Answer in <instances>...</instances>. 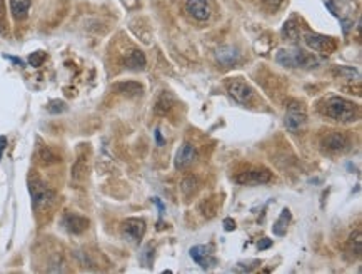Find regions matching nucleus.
I'll return each mask as SVG.
<instances>
[{
	"label": "nucleus",
	"mask_w": 362,
	"mask_h": 274,
	"mask_svg": "<svg viewBox=\"0 0 362 274\" xmlns=\"http://www.w3.org/2000/svg\"><path fill=\"white\" fill-rule=\"evenodd\" d=\"M30 0H10V10L15 20H24L29 14Z\"/></svg>",
	"instance_id": "15"
},
{
	"label": "nucleus",
	"mask_w": 362,
	"mask_h": 274,
	"mask_svg": "<svg viewBox=\"0 0 362 274\" xmlns=\"http://www.w3.org/2000/svg\"><path fill=\"white\" fill-rule=\"evenodd\" d=\"M152 202H154V204H156V206H157V208H159V214H160V221H162V216H164V211H165V206H164V202H162V201H160V199H157V197H154V199H152ZM160 221H159V223H160Z\"/></svg>",
	"instance_id": "25"
},
{
	"label": "nucleus",
	"mask_w": 362,
	"mask_h": 274,
	"mask_svg": "<svg viewBox=\"0 0 362 274\" xmlns=\"http://www.w3.org/2000/svg\"><path fill=\"white\" fill-rule=\"evenodd\" d=\"M275 61H277L281 65L284 67H302V69H309V67H315L319 65V59L314 57V55L304 54L300 50H296V48H282V50L277 52L275 55Z\"/></svg>",
	"instance_id": "2"
},
{
	"label": "nucleus",
	"mask_w": 362,
	"mask_h": 274,
	"mask_svg": "<svg viewBox=\"0 0 362 274\" xmlns=\"http://www.w3.org/2000/svg\"><path fill=\"white\" fill-rule=\"evenodd\" d=\"M290 219H292L290 209L289 208H284V209H282V212H281V216H279V219L275 221L274 226H272V232H274V234L279 236V238H281V236H284L285 232H287Z\"/></svg>",
	"instance_id": "14"
},
{
	"label": "nucleus",
	"mask_w": 362,
	"mask_h": 274,
	"mask_svg": "<svg viewBox=\"0 0 362 274\" xmlns=\"http://www.w3.org/2000/svg\"><path fill=\"white\" fill-rule=\"evenodd\" d=\"M186 10L189 16L199 22H204L210 17V7L205 0H187Z\"/></svg>",
	"instance_id": "11"
},
{
	"label": "nucleus",
	"mask_w": 362,
	"mask_h": 274,
	"mask_svg": "<svg viewBox=\"0 0 362 274\" xmlns=\"http://www.w3.org/2000/svg\"><path fill=\"white\" fill-rule=\"evenodd\" d=\"M304 42L307 44L309 48L317 50V52H324V54H332V52L335 50V47H337V44H335L334 39L326 37V35H320V33H312V32L305 33Z\"/></svg>",
	"instance_id": "7"
},
{
	"label": "nucleus",
	"mask_w": 362,
	"mask_h": 274,
	"mask_svg": "<svg viewBox=\"0 0 362 274\" xmlns=\"http://www.w3.org/2000/svg\"><path fill=\"white\" fill-rule=\"evenodd\" d=\"M154 136H156V141H157V145H164V139L160 136V130L156 129L154 130Z\"/></svg>",
	"instance_id": "28"
},
{
	"label": "nucleus",
	"mask_w": 362,
	"mask_h": 274,
	"mask_svg": "<svg viewBox=\"0 0 362 274\" xmlns=\"http://www.w3.org/2000/svg\"><path fill=\"white\" fill-rule=\"evenodd\" d=\"M264 2H266L267 5H270V7H279L282 2H284V0H264Z\"/></svg>",
	"instance_id": "29"
},
{
	"label": "nucleus",
	"mask_w": 362,
	"mask_h": 274,
	"mask_svg": "<svg viewBox=\"0 0 362 274\" xmlns=\"http://www.w3.org/2000/svg\"><path fill=\"white\" fill-rule=\"evenodd\" d=\"M5 31V25H3V18L0 17V32H3Z\"/></svg>",
	"instance_id": "32"
},
{
	"label": "nucleus",
	"mask_w": 362,
	"mask_h": 274,
	"mask_svg": "<svg viewBox=\"0 0 362 274\" xmlns=\"http://www.w3.org/2000/svg\"><path fill=\"white\" fill-rule=\"evenodd\" d=\"M272 181V174L266 169H254V171H246L236 176V182L240 186H262Z\"/></svg>",
	"instance_id": "6"
},
{
	"label": "nucleus",
	"mask_w": 362,
	"mask_h": 274,
	"mask_svg": "<svg viewBox=\"0 0 362 274\" xmlns=\"http://www.w3.org/2000/svg\"><path fill=\"white\" fill-rule=\"evenodd\" d=\"M320 144H322L324 151L337 154V152H344L346 149L349 147V139L346 137L344 134L332 132V134H327V136L320 141Z\"/></svg>",
	"instance_id": "10"
},
{
	"label": "nucleus",
	"mask_w": 362,
	"mask_h": 274,
	"mask_svg": "<svg viewBox=\"0 0 362 274\" xmlns=\"http://www.w3.org/2000/svg\"><path fill=\"white\" fill-rule=\"evenodd\" d=\"M227 92L237 104H242V106H247L254 99V89L244 79H232V81H229Z\"/></svg>",
	"instance_id": "3"
},
{
	"label": "nucleus",
	"mask_w": 362,
	"mask_h": 274,
	"mask_svg": "<svg viewBox=\"0 0 362 274\" xmlns=\"http://www.w3.org/2000/svg\"><path fill=\"white\" fill-rule=\"evenodd\" d=\"M182 189L186 194H190L195 189V179L194 177H186L182 181Z\"/></svg>",
	"instance_id": "24"
},
{
	"label": "nucleus",
	"mask_w": 362,
	"mask_h": 274,
	"mask_svg": "<svg viewBox=\"0 0 362 274\" xmlns=\"http://www.w3.org/2000/svg\"><path fill=\"white\" fill-rule=\"evenodd\" d=\"M282 35L285 37V39H292L296 40L297 37H299V27H297V24L294 20H287L284 24V27H282Z\"/></svg>",
	"instance_id": "19"
},
{
	"label": "nucleus",
	"mask_w": 362,
	"mask_h": 274,
	"mask_svg": "<svg viewBox=\"0 0 362 274\" xmlns=\"http://www.w3.org/2000/svg\"><path fill=\"white\" fill-rule=\"evenodd\" d=\"M48 111H50L52 114H59V112L65 111V104H63L62 100H54V102L48 104Z\"/></svg>",
	"instance_id": "23"
},
{
	"label": "nucleus",
	"mask_w": 362,
	"mask_h": 274,
	"mask_svg": "<svg viewBox=\"0 0 362 274\" xmlns=\"http://www.w3.org/2000/svg\"><path fill=\"white\" fill-rule=\"evenodd\" d=\"M141 262L142 264L145 266V268H150V264H152V261H154V246L152 244H145L144 246V249L141 251Z\"/></svg>",
	"instance_id": "20"
},
{
	"label": "nucleus",
	"mask_w": 362,
	"mask_h": 274,
	"mask_svg": "<svg viewBox=\"0 0 362 274\" xmlns=\"http://www.w3.org/2000/svg\"><path fill=\"white\" fill-rule=\"evenodd\" d=\"M224 229L225 231H234V229H236V223L227 217V219H224Z\"/></svg>",
	"instance_id": "27"
},
{
	"label": "nucleus",
	"mask_w": 362,
	"mask_h": 274,
	"mask_svg": "<svg viewBox=\"0 0 362 274\" xmlns=\"http://www.w3.org/2000/svg\"><path fill=\"white\" fill-rule=\"evenodd\" d=\"M305 122H307V114H305L304 106L299 102H292L285 114V127L290 132H299L305 127Z\"/></svg>",
	"instance_id": "5"
},
{
	"label": "nucleus",
	"mask_w": 362,
	"mask_h": 274,
	"mask_svg": "<svg viewBox=\"0 0 362 274\" xmlns=\"http://www.w3.org/2000/svg\"><path fill=\"white\" fill-rule=\"evenodd\" d=\"M217 57L220 62H232L237 57V52L234 48H222V50L217 52Z\"/></svg>",
	"instance_id": "21"
},
{
	"label": "nucleus",
	"mask_w": 362,
	"mask_h": 274,
	"mask_svg": "<svg viewBox=\"0 0 362 274\" xmlns=\"http://www.w3.org/2000/svg\"><path fill=\"white\" fill-rule=\"evenodd\" d=\"M361 231L357 229L356 232H352L349 238V242H347V251L349 253H356V256H361V251H362V238H361Z\"/></svg>",
	"instance_id": "17"
},
{
	"label": "nucleus",
	"mask_w": 362,
	"mask_h": 274,
	"mask_svg": "<svg viewBox=\"0 0 362 274\" xmlns=\"http://www.w3.org/2000/svg\"><path fill=\"white\" fill-rule=\"evenodd\" d=\"M145 221L141 217H130L122 223L120 227V234L126 241L129 242H141V239L145 234Z\"/></svg>",
	"instance_id": "4"
},
{
	"label": "nucleus",
	"mask_w": 362,
	"mask_h": 274,
	"mask_svg": "<svg viewBox=\"0 0 362 274\" xmlns=\"http://www.w3.org/2000/svg\"><path fill=\"white\" fill-rule=\"evenodd\" d=\"M115 89L122 94H141L142 92V85L137 84V82H122V84H117Z\"/></svg>",
	"instance_id": "18"
},
{
	"label": "nucleus",
	"mask_w": 362,
	"mask_h": 274,
	"mask_svg": "<svg viewBox=\"0 0 362 274\" xmlns=\"http://www.w3.org/2000/svg\"><path fill=\"white\" fill-rule=\"evenodd\" d=\"M195 157H197V151H195V147L192 144H189V142H186V144L179 149V152H177L175 167L180 169V167L190 166V164L195 161Z\"/></svg>",
	"instance_id": "13"
},
{
	"label": "nucleus",
	"mask_w": 362,
	"mask_h": 274,
	"mask_svg": "<svg viewBox=\"0 0 362 274\" xmlns=\"http://www.w3.org/2000/svg\"><path fill=\"white\" fill-rule=\"evenodd\" d=\"M30 194H32V204L35 209H40L44 206L50 204L54 201V193L48 187H45L42 182H32L29 184Z\"/></svg>",
	"instance_id": "8"
},
{
	"label": "nucleus",
	"mask_w": 362,
	"mask_h": 274,
	"mask_svg": "<svg viewBox=\"0 0 362 274\" xmlns=\"http://www.w3.org/2000/svg\"><path fill=\"white\" fill-rule=\"evenodd\" d=\"M5 142H7L5 137H0V159H2V152H3V147H5Z\"/></svg>",
	"instance_id": "30"
},
{
	"label": "nucleus",
	"mask_w": 362,
	"mask_h": 274,
	"mask_svg": "<svg viewBox=\"0 0 362 274\" xmlns=\"http://www.w3.org/2000/svg\"><path fill=\"white\" fill-rule=\"evenodd\" d=\"M7 59H10V61H14L15 64H17V65H24V62H22V61H20V59H15V57H10V55H9V57H7Z\"/></svg>",
	"instance_id": "31"
},
{
	"label": "nucleus",
	"mask_w": 362,
	"mask_h": 274,
	"mask_svg": "<svg viewBox=\"0 0 362 274\" xmlns=\"http://www.w3.org/2000/svg\"><path fill=\"white\" fill-rule=\"evenodd\" d=\"M44 61H45V54H44V52H33V54L29 55V64L32 67H40Z\"/></svg>",
	"instance_id": "22"
},
{
	"label": "nucleus",
	"mask_w": 362,
	"mask_h": 274,
	"mask_svg": "<svg viewBox=\"0 0 362 274\" xmlns=\"http://www.w3.org/2000/svg\"><path fill=\"white\" fill-rule=\"evenodd\" d=\"M63 227L67 229L72 234H82L85 229L89 227V221L82 216H77V214H67L62 221Z\"/></svg>",
	"instance_id": "12"
},
{
	"label": "nucleus",
	"mask_w": 362,
	"mask_h": 274,
	"mask_svg": "<svg viewBox=\"0 0 362 274\" xmlns=\"http://www.w3.org/2000/svg\"><path fill=\"white\" fill-rule=\"evenodd\" d=\"M324 114L337 122H352L357 119V111L350 100L344 97L332 96L324 104Z\"/></svg>",
	"instance_id": "1"
},
{
	"label": "nucleus",
	"mask_w": 362,
	"mask_h": 274,
	"mask_svg": "<svg viewBox=\"0 0 362 274\" xmlns=\"http://www.w3.org/2000/svg\"><path fill=\"white\" fill-rule=\"evenodd\" d=\"M127 67L132 70H141L145 67V55L141 50H134L127 59Z\"/></svg>",
	"instance_id": "16"
},
{
	"label": "nucleus",
	"mask_w": 362,
	"mask_h": 274,
	"mask_svg": "<svg viewBox=\"0 0 362 274\" xmlns=\"http://www.w3.org/2000/svg\"><path fill=\"white\" fill-rule=\"evenodd\" d=\"M189 254H190V258L194 259L202 269H212L217 262L209 246H202V244L201 246H194V247H190Z\"/></svg>",
	"instance_id": "9"
},
{
	"label": "nucleus",
	"mask_w": 362,
	"mask_h": 274,
	"mask_svg": "<svg viewBox=\"0 0 362 274\" xmlns=\"http://www.w3.org/2000/svg\"><path fill=\"white\" fill-rule=\"evenodd\" d=\"M270 246H272V241H270V239H267V238H262L261 241H259V249H261V251L267 249V247H270Z\"/></svg>",
	"instance_id": "26"
}]
</instances>
